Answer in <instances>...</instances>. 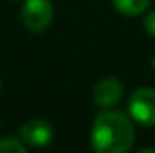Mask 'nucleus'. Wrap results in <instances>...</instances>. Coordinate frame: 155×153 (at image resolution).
<instances>
[{"mask_svg":"<svg viewBox=\"0 0 155 153\" xmlns=\"http://www.w3.org/2000/svg\"><path fill=\"white\" fill-rule=\"evenodd\" d=\"M90 139L97 153H124L135 142V130L124 114L107 110L94 119Z\"/></svg>","mask_w":155,"mask_h":153,"instance_id":"nucleus-1","label":"nucleus"},{"mask_svg":"<svg viewBox=\"0 0 155 153\" xmlns=\"http://www.w3.org/2000/svg\"><path fill=\"white\" fill-rule=\"evenodd\" d=\"M128 110L135 122L146 128L155 126V90L148 86L134 90L128 101Z\"/></svg>","mask_w":155,"mask_h":153,"instance_id":"nucleus-2","label":"nucleus"},{"mask_svg":"<svg viewBox=\"0 0 155 153\" xmlns=\"http://www.w3.org/2000/svg\"><path fill=\"white\" fill-rule=\"evenodd\" d=\"M52 4L49 0H25L22 9L24 24L29 31L41 33L45 31L52 22Z\"/></svg>","mask_w":155,"mask_h":153,"instance_id":"nucleus-3","label":"nucleus"},{"mask_svg":"<svg viewBox=\"0 0 155 153\" xmlns=\"http://www.w3.org/2000/svg\"><path fill=\"white\" fill-rule=\"evenodd\" d=\"M20 137L25 144H29L33 148H45L52 142L54 130H52L51 122H47L43 119H33L20 128Z\"/></svg>","mask_w":155,"mask_h":153,"instance_id":"nucleus-4","label":"nucleus"},{"mask_svg":"<svg viewBox=\"0 0 155 153\" xmlns=\"http://www.w3.org/2000/svg\"><path fill=\"white\" fill-rule=\"evenodd\" d=\"M123 97V85L116 77H105L94 86V103L101 108H110Z\"/></svg>","mask_w":155,"mask_h":153,"instance_id":"nucleus-5","label":"nucleus"},{"mask_svg":"<svg viewBox=\"0 0 155 153\" xmlns=\"http://www.w3.org/2000/svg\"><path fill=\"white\" fill-rule=\"evenodd\" d=\"M150 4L152 0H114L116 9L126 16H137L144 13L150 7Z\"/></svg>","mask_w":155,"mask_h":153,"instance_id":"nucleus-6","label":"nucleus"},{"mask_svg":"<svg viewBox=\"0 0 155 153\" xmlns=\"http://www.w3.org/2000/svg\"><path fill=\"white\" fill-rule=\"evenodd\" d=\"M24 153L25 151V146L18 141V139H13V137H5L0 141V153Z\"/></svg>","mask_w":155,"mask_h":153,"instance_id":"nucleus-7","label":"nucleus"},{"mask_svg":"<svg viewBox=\"0 0 155 153\" xmlns=\"http://www.w3.org/2000/svg\"><path fill=\"white\" fill-rule=\"evenodd\" d=\"M144 29L155 38V9L146 15V18H144Z\"/></svg>","mask_w":155,"mask_h":153,"instance_id":"nucleus-8","label":"nucleus"},{"mask_svg":"<svg viewBox=\"0 0 155 153\" xmlns=\"http://www.w3.org/2000/svg\"><path fill=\"white\" fill-rule=\"evenodd\" d=\"M152 67L155 69V56H153V60H152Z\"/></svg>","mask_w":155,"mask_h":153,"instance_id":"nucleus-9","label":"nucleus"},{"mask_svg":"<svg viewBox=\"0 0 155 153\" xmlns=\"http://www.w3.org/2000/svg\"><path fill=\"white\" fill-rule=\"evenodd\" d=\"M0 90H2V83H0Z\"/></svg>","mask_w":155,"mask_h":153,"instance_id":"nucleus-10","label":"nucleus"}]
</instances>
